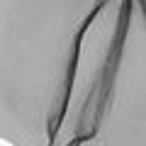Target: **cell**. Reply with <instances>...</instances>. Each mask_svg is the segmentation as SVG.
I'll use <instances>...</instances> for the list:
<instances>
[{"mask_svg": "<svg viewBox=\"0 0 146 146\" xmlns=\"http://www.w3.org/2000/svg\"><path fill=\"white\" fill-rule=\"evenodd\" d=\"M0 141L146 146V0H0Z\"/></svg>", "mask_w": 146, "mask_h": 146, "instance_id": "obj_1", "label": "cell"}]
</instances>
